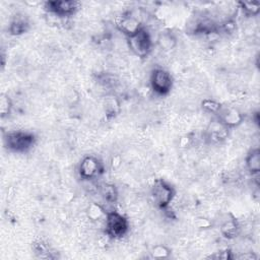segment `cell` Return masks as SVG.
I'll return each instance as SVG.
<instances>
[{"instance_id": "cell-1", "label": "cell", "mask_w": 260, "mask_h": 260, "mask_svg": "<svg viewBox=\"0 0 260 260\" xmlns=\"http://www.w3.org/2000/svg\"><path fill=\"white\" fill-rule=\"evenodd\" d=\"M37 142V136L29 131H9L3 134L4 147L15 153L29 151Z\"/></svg>"}, {"instance_id": "cell-2", "label": "cell", "mask_w": 260, "mask_h": 260, "mask_svg": "<svg viewBox=\"0 0 260 260\" xmlns=\"http://www.w3.org/2000/svg\"><path fill=\"white\" fill-rule=\"evenodd\" d=\"M175 195V188L165 179H156L150 189V196L153 203L157 208L162 210L169 208Z\"/></svg>"}, {"instance_id": "cell-3", "label": "cell", "mask_w": 260, "mask_h": 260, "mask_svg": "<svg viewBox=\"0 0 260 260\" xmlns=\"http://www.w3.org/2000/svg\"><path fill=\"white\" fill-rule=\"evenodd\" d=\"M129 220L122 213L112 210L108 211L105 218V233L110 239H121L129 231Z\"/></svg>"}, {"instance_id": "cell-4", "label": "cell", "mask_w": 260, "mask_h": 260, "mask_svg": "<svg viewBox=\"0 0 260 260\" xmlns=\"http://www.w3.org/2000/svg\"><path fill=\"white\" fill-rule=\"evenodd\" d=\"M126 39L129 49L135 56L145 58L150 54L153 43L149 31L144 26L135 35Z\"/></svg>"}, {"instance_id": "cell-5", "label": "cell", "mask_w": 260, "mask_h": 260, "mask_svg": "<svg viewBox=\"0 0 260 260\" xmlns=\"http://www.w3.org/2000/svg\"><path fill=\"white\" fill-rule=\"evenodd\" d=\"M149 84L157 95H167L173 88L174 79L171 73L164 68H154L150 73Z\"/></svg>"}, {"instance_id": "cell-6", "label": "cell", "mask_w": 260, "mask_h": 260, "mask_svg": "<svg viewBox=\"0 0 260 260\" xmlns=\"http://www.w3.org/2000/svg\"><path fill=\"white\" fill-rule=\"evenodd\" d=\"M104 170L102 160L94 155L88 154L80 160L78 166V175L84 181H91L102 176Z\"/></svg>"}, {"instance_id": "cell-7", "label": "cell", "mask_w": 260, "mask_h": 260, "mask_svg": "<svg viewBox=\"0 0 260 260\" xmlns=\"http://www.w3.org/2000/svg\"><path fill=\"white\" fill-rule=\"evenodd\" d=\"M79 8V2L73 0H51L45 2V9L58 17H69L76 13Z\"/></svg>"}, {"instance_id": "cell-8", "label": "cell", "mask_w": 260, "mask_h": 260, "mask_svg": "<svg viewBox=\"0 0 260 260\" xmlns=\"http://www.w3.org/2000/svg\"><path fill=\"white\" fill-rule=\"evenodd\" d=\"M229 133L230 129L224 126L217 118H215L208 124L204 136L205 139L210 143H219L228 138Z\"/></svg>"}, {"instance_id": "cell-9", "label": "cell", "mask_w": 260, "mask_h": 260, "mask_svg": "<svg viewBox=\"0 0 260 260\" xmlns=\"http://www.w3.org/2000/svg\"><path fill=\"white\" fill-rule=\"evenodd\" d=\"M229 129L239 127L244 122V114L237 108L222 107L220 112L215 116Z\"/></svg>"}, {"instance_id": "cell-10", "label": "cell", "mask_w": 260, "mask_h": 260, "mask_svg": "<svg viewBox=\"0 0 260 260\" xmlns=\"http://www.w3.org/2000/svg\"><path fill=\"white\" fill-rule=\"evenodd\" d=\"M116 27L126 38H128L138 32L143 27V25L138 17L131 14H125L119 18L116 23Z\"/></svg>"}, {"instance_id": "cell-11", "label": "cell", "mask_w": 260, "mask_h": 260, "mask_svg": "<svg viewBox=\"0 0 260 260\" xmlns=\"http://www.w3.org/2000/svg\"><path fill=\"white\" fill-rule=\"evenodd\" d=\"M30 28V22L26 15L23 13H16L12 16L9 25H8V32L11 36L18 37L25 32H27Z\"/></svg>"}, {"instance_id": "cell-12", "label": "cell", "mask_w": 260, "mask_h": 260, "mask_svg": "<svg viewBox=\"0 0 260 260\" xmlns=\"http://www.w3.org/2000/svg\"><path fill=\"white\" fill-rule=\"evenodd\" d=\"M219 231H220L221 236L224 239L233 240L239 236V234L241 232V226H240L238 220L235 217H232V218L224 219L221 222V224L219 226Z\"/></svg>"}, {"instance_id": "cell-13", "label": "cell", "mask_w": 260, "mask_h": 260, "mask_svg": "<svg viewBox=\"0 0 260 260\" xmlns=\"http://www.w3.org/2000/svg\"><path fill=\"white\" fill-rule=\"evenodd\" d=\"M247 171L252 175H258L260 172V150L259 148L251 149L245 158Z\"/></svg>"}, {"instance_id": "cell-14", "label": "cell", "mask_w": 260, "mask_h": 260, "mask_svg": "<svg viewBox=\"0 0 260 260\" xmlns=\"http://www.w3.org/2000/svg\"><path fill=\"white\" fill-rule=\"evenodd\" d=\"M98 191L106 202L115 203L118 200V190L114 184L102 183L99 185Z\"/></svg>"}, {"instance_id": "cell-15", "label": "cell", "mask_w": 260, "mask_h": 260, "mask_svg": "<svg viewBox=\"0 0 260 260\" xmlns=\"http://www.w3.org/2000/svg\"><path fill=\"white\" fill-rule=\"evenodd\" d=\"M107 212L108 211L104 208V206L96 202L90 203L86 208V215L89 218V220H91L93 222L102 220L103 218L105 219Z\"/></svg>"}, {"instance_id": "cell-16", "label": "cell", "mask_w": 260, "mask_h": 260, "mask_svg": "<svg viewBox=\"0 0 260 260\" xmlns=\"http://www.w3.org/2000/svg\"><path fill=\"white\" fill-rule=\"evenodd\" d=\"M104 110L108 118H114L120 113V102L114 95H108L104 100Z\"/></svg>"}, {"instance_id": "cell-17", "label": "cell", "mask_w": 260, "mask_h": 260, "mask_svg": "<svg viewBox=\"0 0 260 260\" xmlns=\"http://www.w3.org/2000/svg\"><path fill=\"white\" fill-rule=\"evenodd\" d=\"M238 4L243 13L248 17L256 16L260 12V2L258 1H240Z\"/></svg>"}, {"instance_id": "cell-18", "label": "cell", "mask_w": 260, "mask_h": 260, "mask_svg": "<svg viewBox=\"0 0 260 260\" xmlns=\"http://www.w3.org/2000/svg\"><path fill=\"white\" fill-rule=\"evenodd\" d=\"M222 104H220L219 102L215 101V100H211V99H205L201 102V108L204 112L212 114L214 116H217V114L220 112V110L222 109Z\"/></svg>"}, {"instance_id": "cell-19", "label": "cell", "mask_w": 260, "mask_h": 260, "mask_svg": "<svg viewBox=\"0 0 260 260\" xmlns=\"http://www.w3.org/2000/svg\"><path fill=\"white\" fill-rule=\"evenodd\" d=\"M12 111V101L10 96L6 93H1L0 95V117L4 119L11 114Z\"/></svg>"}, {"instance_id": "cell-20", "label": "cell", "mask_w": 260, "mask_h": 260, "mask_svg": "<svg viewBox=\"0 0 260 260\" xmlns=\"http://www.w3.org/2000/svg\"><path fill=\"white\" fill-rule=\"evenodd\" d=\"M172 251L171 249L162 244L154 245L150 250V255L152 258L155 259H167L170 257Z\"/></svg>"}, {"instance_id": "cell-21", "label": "cell", "mask_w": 260, "mask_h": 260, "mask_svg": "<svg viewBox=\"0 0 260 260\" xmlns=\"http://www.w3.org/2000/svg\"><path fill=\"white\" fill-rule=\"evenodd\" d=\"M157 43H158V45L160 46L161 49L171 50L176 45V39L171 34L165 32V34H161L159 36V38L157 40Z\"/></svg>"}, {"instance_id": "cell-22", "label": "cell", "mask_w": 260, "mask_h": 260, "mask_svg": "<svg viewBox=\"0 0 260 260\" xmlns=\"http://www.w3.org/2000/svg\"><path fill=\"white\" fill-rule=\"evenodd\" d=\"M32 250L35 251V253L37 255H39L40 257L44 258V257H48L50 258L49 255V248L47 247V245L43 242V241H37L32 244Z\"/></svg>"}, {"instance_id": "cell-23", "label": "cell", "mask_w": 260, "mask_h": 260, "mask_svg": "<svg viewBox=\"0 0 260 260\" xmlns=\"http://www.w3.org/2000/svg\"><path fill=\"white\" fill-rule=\"evenodd\" d=\"M194 224L199 230H208L211 229L213 225V222L211 219L204 217V216H198L194 220Z\"/></svg>"}, {"instance_id": "cell-24", "label": "cell", "mask_w": 260, "mask_h": 260, "mask_svg": "<svg viewBox=\"0 0 260 260\" xmlns=\"http://www.w3.org/2000/svg\"><path fill=\"white\" fill-rule=\"evenodd\" d=\"M212 258L222 259V260H228V259H234V258H235V256L233 255V252H231L230 250H224V251L217 252L214 256H212Z\"/></svg>"}, {"instance_id": "cell-25", "label": "cell", "mask_w": 260, "mask_h": 260, "mask_svg": "<svg viewBox=\"0 0 260 260\" xmlns=\"http://www.w3.org/2000/svg\"><path fill=\"white\" fill-rule=\"evenodd\" d=\"M235 258H239V259H256L257 258V256L256 255H254L253 253H244V254H242V255H240V256H236Z\"/></svg>"}]
</instances>
